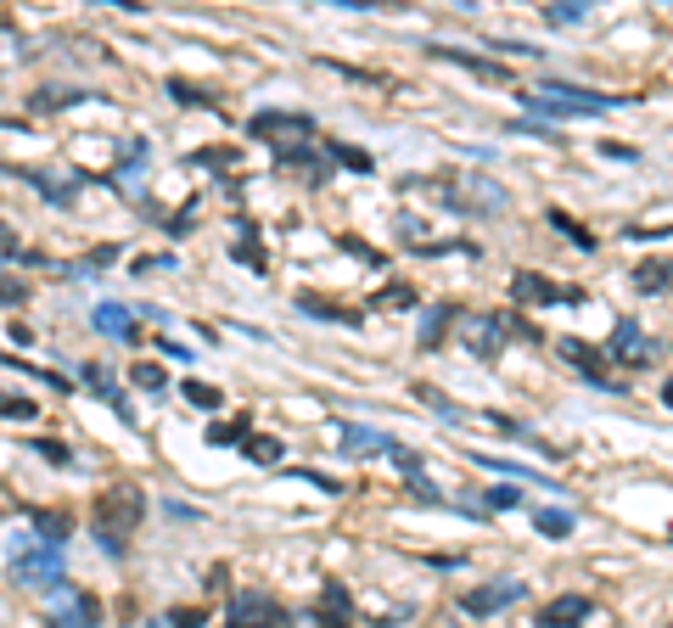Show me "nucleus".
<instances>
[{
	"mask_svg": "<svg viewBox=\"0 0 673 628\" xmlns=\"http://www.w3.org/2000/svg\"><path fill=\"white\" fill-rule=\"evenodd\" d=\"M460 337H466V348H472L477 359H500V348L511 343V337L533 343L539 331H533L528 320H516V314H472V320L460 326Z\"/></svg>",
	"mask_w": 673,
	"mask_h": 628,
	"instance_id": "obj_1",
	"label": "nucleus"
},
{
	"mask_svg": "<svg viewBox=\"0 0 673 628\" xmlns=\"http://www.w3.org/2000/svg\"><path fill=\"white\" fill-rule=\"evenodd\" d=\"M292 617L298 612L287 600H275L270 589H236L225 606V628H287Z\"/></svg>",
	"mask_w": 673,
	"mask_h": 628,
	"instance_id": "obj_2",
	"label": "nucleus"
},
{
	"mask_svg": "<svg viewBox=\"0 0 673 628\" xmlns=\"http://www.w3.org/2000/svg\"><path fill=\"white\" fill-rule=\"evenodd\" d=\"M62 572H68V550H62V544H40V539H34L29 550H17V556H12V578H17V584L57 589Z\"/></svg>",
	"mask_w": 673,
	"mask_h": 628,
	"instance_id": "obj_3",
	"label": "nucleus"
},
{
	"mask_svg": "<svg viewBox=\"0 0 673 628\" xmlns=\"http://www.w3.org/2000/svg\"><path fill=\"white\" fill-rule=\"evenodd\" d=\"M45 595H51V628H101V600L90 589L57 584Z\"/></svg>",
	"mask_w": 673,
	"mask_h": 628,
	"instance_id": "obj_4",
	"label": "nucleus"
},
{
	"mask_svg": "<svg viewBox=\"0 0 673 628\" xmlns=\"http://www.w3.org/2000/svg\"><path fill=\"white\" fill-rule=\"evenodd\" d=\"M141 516H146L141 488L118 483V488H107V494H101V505H96V528H101V533H118V539H124V533L141 522Z\"/></svg>",
	"mask_w": 673,
	"mask_h": 628,
	"instance_id": "obj_5",
	"label": "nucleus"
},
{
	"mask_svg": "<svg viewBox=\"0 0 673 628\" xmlns=\"http://www.w3.org/2000/svg\"><path fill=\"white\" fill-rule=\"evenodd\" d=\"M601 354L612 359V365H629V371H640V365H651L657 343L645 337V326H640V320H629V314H623V320L612 326V337H606V348H601Z\"/></svg>",
	"mask_w": 673,
	"mask_h": 628,
	"instance_id": "obj_6",
	"label": "nucleus"
},
{
	"mask_svg": "<svg viewBox=\"0 0 673 628\" xmlns=\"http://www.w3.org/2000/svg\"><path fill=\"white\" fill-rule=\"evenodd\" d=\"M511 298L528 303V309H556V303H584V292H578V286H561V281H545L539 270H516Z\"/></svg>",
	"mask_w": 673,
	"mask_h": 628,
	"instance_id": "obj_7",
	"label": "nucleus"
},
{
	"mask_svg": "<svg viewBox=\"0 0 673 628\" xmlns=\"http://www.w3.org/2000/svg\"><path fill=\"white\" fill-rule=\"evenodd\" d=\"M309 628H354V595H348V584H320V595H315V606L309 612H298Z\"/></svg>",
	"mask_w": 673,
	"mask_h": 628,
	"instance_id": "obj_8",
	"label": "nucleus"
},
{
	"mask_svg": "<svg viewBox=\"0 0 673 628\" xmlns=\"http://www.w3.org/2000/svg\"><path fill=\"white\" fill-rule=\"evenodd\" d=\"M522 595H528L522 578H494V584H483V589H466V595H460V612L466 617H500L505 606H516Z\"/></svg>",
	"mask_w": 673,
	"mask_h": 628,
	"instance_id": "obj_9",
	"label": "nucleus"
},
{
	"mask_svg": "<svg viewBox=\"0 0 673 628\" xmlns=\"http://www.w3.org/2000/svg\"><path fill=\"white\" fill-rule=\"evenodd\" d=\"M270 135H315V118L309 113H287V107H264V113L247 118V141H270ZM281 141V146H287Z\"/></svg>",
	"mask_w": 673,
	"mask_h": 628,
	"instance_id": "obj_10",
	"label": "nucleus"
},
{
	"mask_svg": "<svg viewBox=\"0 0 673 628\" xmlns=\"http://www.w3.org/2000/svg\"><path fill=\"white\" fill-rule=\"evenodd\" d=\"M79 382H85L90 393H96V399L107 404V410H118V421H124V427H135V410H129L124 387L113 382V371H107V365H96V359H85V365H79Z\"/></svg>",
	"mask_w": 673,
	"mask_h": 628,
	"instance_id": "obj_11",
	"label": "nucleus"
},
{
	"mask_svg": "<svg viewBox=\"0 0 673 628\" xmlns=\"http://www.w3.org/2000/svg\"><path fill=\"white\" fill-rule=\"evenodd\" d=\"M561 359H573V365H578V376H584L589 387H606V393H623V382L601 371V365H606V354H601V348L578 343V337H561Z\"/></svg>",
	"mask_w": 673,
	"mask_h": 628,
	"instance_id": "obj_12",
	"label": "nucleus"
},
{
	"mask_svg": "<svg viewBox=\"0 0 673 628\" xmlns=\"http://www.w3.org/2000/svg\"><path fill=\"white\" fill-rule=\"evenodd\" d=\"M589 617H595V600L589 595H561V600H550V606H539L533 628H584Z\"/></svg>",
	"mask_w": 673,
	"mask_h": 628,
	"instance_id": "obj_13",
	"label": "nucleus"
},
{
	"mask_svg": "<svg viewBox=\"0 0 673 628\" xmlns=\"http://www.w3.org/2000/svg\"><path fill=\"white\" fill-rule=\"evenodd\" d=\"M90 326H96L101 337H113V343H135V337H141V326H135V314H129L124 303H96Z\"/></svg>",
	"mask_w": 673,
	"mask_h": 628,
	"instance_id": "obj_14",
	"label": "nucleus"
},
{
	"mask_svg": "<svg viewBox=\"0 0 673 628\" xmlns=\"http://www.w3.org/2000/svg\"><path fill=\"white\" fill-rule=\"evenodd\" d=\"M298 309L303 314H315V320H326V326H365L359 320V309H348V303H326V298H315V292H298Z\"/></svg>",
	"mask_w": 673,
	"mask_h": 628,
	"instance_id": "obj_15",
	"label": "nucleus"
},
{
	"mask_svg": "<svg viewBox=\"0 0 673 628\" xmlns=\"http://www.w3.org/2000/svg\"><path fill=\"white\" fill-rule=\"evenodd\" d=\"M432 57L455 62V68H472L477 79H511V68L505 62H488V57H472V51H455V45H432Z\"/></svg>",
	"mask_w": 673,
	"mask_h": 628,
	"instance_id": "obj_16",
	"label": "nucleus"
},
{
	"mask_svg": "<svg viewBox=\"0 0 673 628\" xmlns=\"http://www.w3.org/2000/svg\"><path fill=\"white\" fill-rule=\"evenodd\" d=\"M455 303H432V309L427 314H421V331H416V337H421V348H444V337H449V320H455Z\"/></svg>",
	"mask_w": 673,
	"mask_h": 628,
	"instance_id": "obj_17",
	"label": "nucleus"
},
{
	"mask_svg": "<svg viewBox=\"0 0 673 628\" xmlns=\"http://www.w3.org/2000/svg\"><path fill=\"white\" fill-rule=\"evenodd\" d=\"M331 432H337V443H343V449H382V455H387V449L399 443V438H387V432L354 427V421H337V427H331Z\"/></svg>",
	"mask_w": 673,
	"mask_h": 628,
	"instance_id": "obj_18",
	"label": "nucleus"
},
{
	"mask_svg": "<svg viewBox=\"0 0 673 628\" xmlns=\"http://www.w3.org/2000/svg\"><path fill=\"white\" fill-rule=\"evenodd\" d=\"M34 533H40V544H62L68 550V533H73V516L68 511H29Z\"/></svg>",
	"mask_w": 673,
	"mask_h": 628,
	"instance_id": "obj_19",
	"label": "nucleus"
},
{
	"mask_svg": "<svg viewBox=\"0 0 673 628\" xmlns=\"http://www.w3.org/2000/svg\"><path fill=\"white\" fill-rule=\"evenodd\" d=\"M634 292H673V258H645L634 270Z\"/></svg>",
	"mask_w": 673,
	"mask_h": 628,
	"instance_id": "obj_20",
	"label": "nucleus"
},
{
	"mask_svg": "<svg viewBox=\"0 0 673 628\" xmlns=\"http://www.w3.org/2000/svg\"><path fill=\"white\" fill-rule=\"evenodd\" d=\"M236 230H242V242L230 247L236 264H247L253 275H264V270H270V258H264V247H258V225H236Z\"/></svg>",
	"mask_w": 673,
	"mask_h": 628,
	"instance_id": "obj_21",
	"label": "nucleus"
},
{
	"mask_svg": "<svg viewBox=\"0 0 673 628\" xmlns=\"http://www.w3.org/2000/svg\"><path fill=\"white\" fill-rule=\"evenodd\" d=\"M550 230H561V236H567V242H573L578 247V253H595V236H589V230L584 225H578V219L573 214H561V208H550Z\"/></svg>",
	"mask_w": 673,
	"mask_h": 628,
	"instance_id": "obj_22",
	"label": "nucleus"
},
{
	"mask_svg": "<svg viewBox=\"0 0 673 628\" xmlns=\"http://www.w3.org/2000/svg\"><path fill=\"white\" fill-rule=\"evenodd\" d=\"M242 455L253 460V466H281V438H258V432H247V443H242Z\"/></svg>",
	"mask_w": 673,
	"mask_h": 628,
	"instance_id": "obj_23",
	"label": "nucleus"
},
{
	"mask_svg": "<svg viewBox=\"0 0 673 628\" xmlns=\"http://www.w3.org/2000/svg\"><path fill=\"white\" fill-rule=\"evenodd\" d=\"M533 528L545 533V539H567L578 522H573V511H556V505H550V511H533Z\"/></svg>",
	"mask_w": 673,
	"mask_h": 628,
	"instance_id": "obj_24",
	"label": "nucleus"
},
{
	"mask_svg": "<svg viewBox=\"0 0 673 628\" xmlns=\"http://www.w3.org/2000/svg\"><path fill=\"white\" fill-rule=\"evenodd\" d=\"M12 174H17V180H23V186H34V191H40V197L51 202V208H62V202L73 197V191H62V186H57V180H45L40 169H12Z\"/></svg>",
	"mask_w": 673,
	"mask_h": 628,
	"instance_id": "obj_25",
	"label": "nucleus"
},
{
	"mask_svg": "<svg viewBox=\"0 0 673 628\" xmlns=\"http://www.w3.org/2000/svg\"><path fill=\"white\" fill-rule=\"evenodd\" d=\"M79 101H90V90H40L29 107L34 113H57V107H79Z\"/></svg>",
	"mask_w": 673,
	"mask_h": 628,
	"instance_id": "obj_26",
	"label": "nucleus"
},
{
	"mask_svg": "<svg viewBox=\"0 0 673 628\" xmlns=\"http://www.w3.org/2000/svg\"><path fill=\"white\" fill-rule=\"evenodd\" d=\"M416 399H421V404H427V410H438V415H444L449 427H460V421H466V410H460V404H449V399H444V393H438V387H427V382H421V387H416Z\"/></svg>",
	"mask_w": 673,
	"mask_h": 628,
	"instance_id": "obj_27",
	"label": "nucleus"
},
{
	"mask_svg": "<svg viewBox=\"0 0 673 628\" xmlns=\"http://www.w3.org/2000/svg\"><path fill=\"white\" fill-rule=\"evenodd\" d=\"M129 382L141 387V393H169V376H163V365H129Z\"/></svg>",
	"mask_w": 673,
	"mask_h": 628,
	"instance_id": "obj_28",
	"label": "nucleus"
},
{
	"mask_svg": "<svg viewBox=\"0 0 673 628\" xmlns=\"http://www.w3.org/2000/svg\"><path fill=\"white\" fill-rule=\"evenodd\" d=\"M326 157H331V163H343V169H354V174H371V169H376L371 152H359V146H337V141H331Z\"/></svg>",
	"mask_w": 673,
	"mask_h": 628,
	"instance_id": "obj_29",
	"label": "nucleus"
},
{
	"mask_svg": "<svg viewBox=\"0 0 673 628\" xmlns=\"http://www.w3.org/2000/svg\"><path fill=\"white\" fill-rule=\"evenodd\" d=\"M584 17H589L584 0H567V6H545V23H550V29H573V23H584Z\"/></svg>",
	"mask_w": 673,
	"mask_h": 628,
	"instance_id": "obj_30",
	"label": "nucleus"
},
{
	"mask_svg": "<svg viewBox=\"0 0 673 628\" xmlns=\"http://www.w3.org/2000/svg\"><path fill=\"white\" fill-rule=\"evenodd\" d=\"M236 157H242V152H230V146H202V152H191L186 163H191V169H230Z\"/></svg>",
	"mask_w": 673,
	"mask_h": 628,
	"instance_id": "obj_31",
	"label": "nucleus"
},
{
	"mask_svg": "<svg viewBox=\"0 0 673 628\" xmlns=\"http://www.w3.org/2000/svg\"><path fill=\"white\" fill-rule=\"evenodd\" d=\"M180 393H186V404H197V410H219V404H225V393H219V387H208V382H197V376H191Z\"/></svg>",
	"mask_w": 673,
	"mask_h": 628,
	"instance_id": "obj_32",
	"label": "nucleus"
},
{
	"mask_svg": "<svg viewBox=\"0 0 673 628\" xmlns=\"http://www.w3.org/2000/svg\"><path fill=\"white\" fill-rule=\"evenodd\" d=\"M247 432H253V421H247V415H236V421L208 427V443H247Z\"/></svg>",
	"mask_w": 673,
	"mask_h": 628,
	"instance_id": "obj_33",
	"label": "nucleus"
},
{
	"mask_svg": "<svg viewBox=\"0 0 673 628\" xmlns=\"http://www.w3.org/2000/svg\"><path fill=\"white\" fill-rule=\"evenodd\" d=\"M169 96L180 101V107H214V96L197 90V85H186V79H169Z\"/></svg>",
	"mask_w": 673,
	"mask_h": 628,
	"instance_id": "obj_34",
	"label": "nucleus"
},
{
	"mask_svg": "<svg viewBox=\"0 0 673 628\" xmlns=\"http://www.w3.org/2000/svg\"><path fill=\"white\" fill-rule=\"evenodd\" d=\"M483 500H488V511H516V505H522V483H500V488H488V494H483Z\"/></svg>",
	"mask_w": 673,
	"mask_h": 628,
	"instance_id": "obj_35",
	"label": "nucleus"
},
{
	"mask_svg": "<svg viewBox=\"0 0 673 628\" xmlns=\"http://www.w3.org/2000/svg\"><path fill=\"white\" fill-rule=\"evenodd\" d=\"M29 449H34V455H45L51 466H73V449H68V443H57V438H34Z\"/></svg>",
	"mask_w": 673,
	"mask_h": 628,
	"instance_id": "obj_36",
	"label": "nucleus"
},
{
	"mask_svg": "<svg viewBox=\"0 0 673 628\" xmlns=\"http://www.w3.org/2000/svg\"><path fill=\"white\" fill-rule=\"evenodd\" d=\"M0 415H6V421H34V415H40V404H34V399H17V393H6V399H0Z\"/></svg>",
	"mask_w": 673,
	"mask_h": 628,
	"instance_id": "obj_37",
	"label": "nucleus"
},
{
	"mask_svg": "<svg viewBox=\"0 0 673 628\" xmlns=\"http://www.w3.org/2000/svg\"><path fill=\"white\" fill-rule=\"evenodd\" d=\"M6 303H29V281H23V275H6V270H0V309H6Z\"/></svg>",
	"mask_w": 673,
	"mask_h": 628,
	"instance_id": "obj_38",
	"label": "nucleus"
},
{
	"mask_svg": "<svg viewBox=\"0 0 673 628\" xmlns=\"http://www.w3.org/2000/svg\"><path fill=\"white\" fill-rule=\"evenodd\" d=\"M163 623H169V628H202V623H208V612H202V606H174Z\"/></svg>",
	"mask_w": 673,
	"mask_h": 628,
	"instance_id": "obj_39",
	"label": "nucleus"
},
{
	"mask_svg": "<svg viewBox=\"0 0 673 628\" xmlns=\"http://www.w3.org/2000/svg\"><path fill=\"white\" fill-rule=\"evenodd\" d=\"M141 163H146V141H124L113 157V169H141Z\"/></svg>",
	"mask_w": 673,
	"mask_h": 628,
	"instance_id": "obj_40",
	"label": "nucleus"
},
{
	"mask_svg": "<svg viewBox=\"0 0 673 628\" xmlns=\"http://www.w3.org/2000/svg\"><path fill=\"white\" fill-rule=\"evenodd\" d=\"M404 303H416L410 286H387V292H376V309H404Z\"/></svg>",
	"mask_w": 673,
	"mask_h": 628,
	"instance_id": "obj_41",
	"label": "nucleus"
},
{
	"mask_svg": "<svg viewBox=\"0 0 673 628\" xmlns=\"http://www.w3.org/2000/svg\"><path fill=\"white\" fill-rule=\"evenodd\" d=\"M96 550H101V556H113V561H118V556L129 550V544L118 539V533H101V528H96Z\"/></svg>",
	"mask_w": 673,
	"mask_h": 628,
	"instance_id": "obj_42",
	"label": "nucleus"
},
{
	"mask_svg": "<svg viewBox=\"0 0 673 628\" xmlns=\"http://www.w3.org/2000/svg\"><path fill=\"white\" fill-rule=\"evenodd\" d=\"M662 404H668V410H673V376H668V382H662Z\"/></svg>",
	"mask_w": 673,
	"mask_h": 628,
	"instance_id": "obj_43",
	"label": "nucleus"
},
{
	"mask_svg": "<svg viewBox=\"0 0 673 628\" xmlns=\"http://www.w3.org/2000/svg\"><path fill=\"white\" fill-rule=\"evenodd\" d=\"M146 628H169V623H163V617H152V623H146Z\"/></svg>",
	"mask_w": 673,
	"mask_h": 628,
	"instance_id": "obj_44",
	"label": "nucleus"
}]
</instances>
